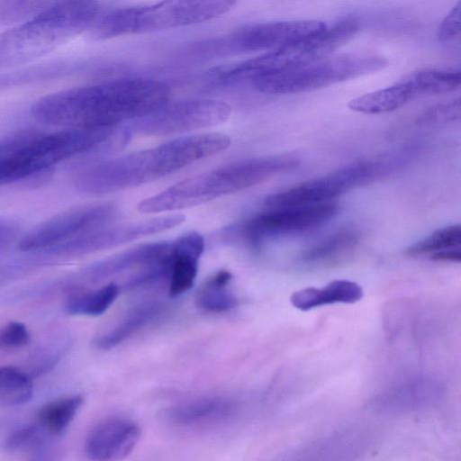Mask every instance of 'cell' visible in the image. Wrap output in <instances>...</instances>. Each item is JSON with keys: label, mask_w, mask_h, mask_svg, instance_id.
Returning a JSON list of instances; mask_svg holds the SVG:
<instances>
[{"label": "cell", "mask_w": 461, "mask_h": 461, "mask_svg": "<svg viewBox=\"0 0 461 461\" xmlns=\"http://www.w3.org/2000/svg\"><path fill=\"white\" fill-rule=\"evenodd\" d=\"M170 93L161 80L119 78L48 95L31 112L38 121L63 129L114 127L159 107Z\"/></svg>", "instance_id": "cell-1"}, {"label": "cell", "mask_w": 461, "mask_h": 461, "mask_svg": "<svg viewBox=\"0 0 461 461\" xmlns=\"http://www.w3.org/2000/svg\"><path fill=\"white\" fill-rule=\"evenodd\" d=\"M185 221L183 214H167L126 224L103 226L49 250L59 257H77L111 249L171 229Z\"/></svg>", "instance_id": "cell-13"}, {"label": "cell", "mask_w": 461, "mask_h": 461, "mask_svg": "<svg viewBox=\"0 0 461 461\" xmlns=\"http://www.w3.org/2000/svg\"><path fill=\"white\" fill-rule=\"evenodd\" d=\"M237 402L223 397H205L176 405L168 411V417L182 425H194L221 420L238 411Z\"/></svg>", "instance_id": "cell-20"}, {"label": "cell", "mask_w": 461, "mask_h": 461, "mask_svg": "<svg viewBox=\"0 0 461 461\" xmlns=\"http://www.w3.org/2000/svg\"><path fill=\"white\" fill-rule=\"evenodd\" d=\"M32 133L33 131H23L0 138V161Z\"/></svg>", "instance_id": "cell-36"}, {"label": "cell", "mask_w": 461, "mask_h": 461, "mask_svg": "<svg viewBox=\"0 0 461 461\" xmlns=\"http://www.w3.org/2000/svg\"><path fill=\"white\" fill-rule=\"evenodd\" d=\"M16 227L8 222H0V251L5 249L14 240Z\"/></svg>", "instance_id": "cell-38"}, {"label": "cell", "mask_w": 461, "mask_h": 461, "mask_svg": "<svg viewBox=\"0 0 461 461\" xmlns=\"http://www.w3.org/2000/svg\"><path fill=\"white\" fill-rule=\"evenodd\" d=\"M230 105L221 100L199 98L166 102L159 107L122 124L132 135L165 136L217 126L227 122Z\"/></svg>", "instance_id": "cell-9"}, {"label": "cell", "mask_w": 461, "mask_h": 461, "mask_svg": "<svg viewBox=\"0 0 461 461\" xmlns=\"http://www.w3.org/2000/svg\"><path fill=\"white\" fill-rule=\"evenodd\" d=\"M460 116L459 100L441 104L425 111L418 119V123L432 124L455 121Z\"/></svg>", "instance_id": "cell-32"}, {"label": "cell", "mask_w": 461, "mask_h": 461, "mask_svg": "<svg viewBox=\"0 0 461 461\" xmlns=\"http://www.w3.org/2000/svg\"><path fill=\"white\" fill-rule=\"evenodd\" d=\"M363 297L362 287L349 280H334L321 288L307 287L294 292L290 298L294 307L309 311L332 303H354Z\"/></svg>", "instance_id": "cell-19"}, {"label": "cell", "mask_w": 461, "mask_h": 461, "mask_svg": "<svg viewBox=\"0 0 461 461\" xmlns=\"http://www.w3.org/2000/svg\"><path fill=\"white\" fill-rule=\"evenodd\" d=\"M387 59L375 54L330 55L294 68L259 75L250 80L264 94L287 95L312 91L378 71Z\"/></svg>", "instance_id": "cell-7"}, {"label": "cell", "mask_w": 461, "mask_h": 461, "mask_svg": "<svg viewBox=\"0 0 461 461\" xmlns=\"http://www.w3.org/2000/svg\"><path fill=\"white\" fill-rule=\"evenodd\" d=\"M461 226L451 224L438 229L429 236L414 243L406 249L411 256L433 255L447 249L460 248Z\"/></svg>", "instance_id": "cell-30"}, {"label": "cell", "mask_w": 461, "mask_h": 461, "mask_svg": "<svg viewBox=\"0 0 461 461\" xmlns=\"http://www.w3.org/2000/svg\"><path fill=\"white\" fill-rule=\"evenodd\" d=\"M140 430L132 420L114 418L97 425L87 436L85 452L92 461H119L139 441Z\"/></svg>", "instance_id": "cell-15"}, {"label": "cell", "mask_w": 461, "mask_h": 461, "mask_svg": "<svg viewBox=\"0 0 461 461\" xmlns=\"http://www.w3.org/2000/svg\"><path fill=\"white\" fill-rule=\"evenodd\" d=\"M171 251V243L153 242L142 244L101 261L84 271L86 278L100 281L137 267H149L166 259Z\"/></svg>", "instance_id": "cell-17"}, {"label": "cell", "mask_w": 461, "mask_h": 461, "mask_svg": "<svg viewBox=\"0 0 461 461\" xmlns=\"http://www.w3.org/2000/svg\"><path fill=\"white\" fill-rule=\"evenodd\" d=\"M414 97L447 94L460 86V71L456 69L423 68L403 78Z\"/></svg>", "instance_id": "cell-24"}, {"label": "cell", "mask_w": 461, "mask_h": 461, "mask_svg": "<svg viewBox=\"0 0 461 461\" xmlns=\"http://www.w3.org/2000/svg\"><path fill=\"white\" fill-rule=\"evenodd\" d=\"M102 12L95 1L53 2L32 19L0 33V71L30 64L90 30Z\"/></svg>", "instance_id": "cell-4"}, {"label": "cell", "mask_w": 461, "mask_h": 461, "mask_svg": "<svg viewBox=\"0 0 461 461\" xmlns=\"http://www.w3.org/2000/svg\"><path fill=\"white\" fill-rule=\"evenodd\" d=\"M131 139L122 125L67 128L52 133L33 132L0 161V186L44 173L68 158L118 149Z\"/></svg>", "instance_id": "cell-5"}, {"label": "cell", "mask_w": 461, "mask_h": 461, "mask_svg": "<svg viewBox=\"0 0 461 461\" xmlns=\"http://www.w3.org/2000/svg\"><path fill=\"white\" fill-rule=\"evenodd\" d=\"M204 249V240L189 232L171 243L168 294L176 297L189 290L198 272V261Z\"/></svg>", "instance_id": "cell-18"}, {"label": "cell", "mask_w": 461, "mask_h": 461, "mask_svg": "<svg viewBox=\"0 0 461 461\" xmlns=\"http://www.w3.org/2000/svg\"><path fill=\"white\" fill-rule=\"evenodd\" d=\"M298 157L279 154L248 158L195 175L142 200L138 211L164 212L200 205L219 197L257 185L296 167Z\"/></svg>", "instance_id": "cell-3"}, {"label": "cell", "mask_w": 461, "mask_h": 461, "mask_svg": "<svg viewBox=\"0 0 461 461\" xmlns=\"http://www.w3.org/2000/svg\"><path fill=\"white\" fill-rule=\"evenodd\" d=\"M119 292V285L111 282L96 290L77 294L66 303V312L73 315H101L115 301Z\"/></svg>", "instance_id": "cell-28"}, {"label": "cell", "mask_w": 461, "mask_h": 461, "mask_svg": "<svg viewBox=\"0 0 461 461\" xmlns=\"http://www.w3.org/2000/svg\"><path fill=\"white\" fill-rule=\"evenodd\" d=\"M461 3L458 2L441 21L437 36L438 41L446 42L454 40L460 32Z\"/></svg>", "instance_id": "cell-35"}, {"label": "cell", "mask_w": 461, "mask_h": 461, "mask_svg": "<svg viewBox=\"0 0 461 461\" xmlns=\"http://www.w3.org/2000/svg\"><path fill=\"white\" fill-rule=\"evenodd\" d=\"M413 99L410 86L402 78L392 86L352 99L348 106L356 113L379 114L399 109Z\"/></svg>", "instance_id": "cell-22"}, {"label": "cell", "mask_w": 461, "mask_h": 461, "mask_svg": "<svg viewBox=\"0 0 461 461\" xmlns=\"http://www.w3.org/2000/svg\"><path fill=\"white\" fill-rule=\"evenodd\" d=\"M327 23L316 20H287L253 23L205 44L217 54L269 51L321 32Z\"/></svg>", "instance_id": "cell-10"}, {"label": "cell", "mask_w": 461, "mask_h": 461, "mask_svg": "<svg viewBox=\"0 0 461 461\" xmlns=\"http://www.w3.org/2000/svg\"><path fill=\"white\" fill-rule=\"evenodd\" d=\"M402 158L396 154L358 160L325 176L272 194L265 203L274 209L329 203L338 195L389 174L404 163Z\"/></svg>", "instance_id": "cell-8"}, {"label": "cell", "mask_w": 461, "mask_h": 461, "mask_svg": "<svg viewBox=\"0 0 461 461\" xmlns=\"http://www.w3.org/2000/svg\"><path fill=\"white\" fill-rule=\"evenodd\" d=\"M230 136L207 132L173 139L159 145L79 167L76 188L104 194L147 184L227 149Z\"/></svg>", "instance_id": "cell-2"}, {"label": "cell", "mask_w": 461, "mask_h": 461, "mask_svg": "<svg viewBox=\"0 0 461 461\" xmlns=\"http://www.w3.org/2000/svg\"><path fill=\"white\" fill-rule=\"evenodd\" d=\"M29 340V331L22 322L11 321L0 330V349L18 348Z\"/></svg>", "instance_id": "cell-33"}, {"label": "cell", "mask_w": 461, "mask_h": 461, "mask_svg": "<svg viewBox=\"0 0 461 461\" xmlns=\"http://www.w3.org/2000/svg\"><path fill=\"white\" fill-rule=\"evenodd\" d=\"M430 259L437 262H455L459 263L461 260L460 248L447 249L438 252L430 256Z\"/></svg>", "instance_id": "cell-37"}, {"label": "cell", "mask_w": 461, "mask_h": 461, "mask_svg": "<svg viewBox=\"0 0 461 461\" xmlns=\"http://www.w3.org/2000/svg\"><path fill=\"white\" fill-rule=\"evenodd\" d=\"M74 67L72 61L58 59L1 70L0 91L60 78L70 74Z\"/></svg>", "instance_id": "cell-21"}, {"label": "cell", "mask_w": 461, "mask_h": 461, "mask_svg": "<svg viewBox=\"0 0 461 461\" xmlns=\"http://www.w3.org/2000/svg\"><path fill=\"white\" fill-rule=\"evenodd\" d=\"M53 2L50 1H0V26L19 24L36 16Z\"/></svg>", "instance_id": "cell-31"}, {"label": "cell", "mask_w": 461, "mask_h": 461, "mask_svg": "<svg viewBox=\"0 0 461 461\" xmlns=\"http://www.w3.org/2000/svg\"><path fill=\"white\" fill-rule=\"evenodd\" d=\"M117 215L112 203L89 205L59 213L26 233L19 241L23 252L50 249L79 235L108 225Z\"/></svg>", "instance_id": "cell-12"}, {"label": "cell", "mask_w": 461, "mask_h": 461, "mask_svg": "<svg viewBox=\"0 0 461 461\" xmlns=\"http://www.w3.org/2000/svg\"><path fill=\"white\" fill-rule=\"evenodd\" d=\"M32 393L33 385L26 373L13 366H0V406L23 404Z\"/></svg>", "instance_id": "cell-29"}, {"label": "cell", "mask_w": 461, "mask_h": 461, "mask_svg": "<svg viewBox=\"0 0 461 461\" xmlns=\"http://www.w3.org/2000/svg\"><path fill=\"white\" fill-rule=\"evenodd\" d=\"M438 384L418 380L387 389L369 401L368 406L377 412H410L433 408L442 401Z\"/></svg>", "instance_id": "cell-16"}, {"label": "cell", "mask_w": 461, "mask_h": 461, "mask_svg": "<svg viewBox=\"0 0 461 461\" xmlns=\"http://www.w3.org/2000/svg\"><path fill=\"white\" fill-rule=\"evenodd\" d=\"M45 432L37 425H30L14 433L6 442L11 449H23L37 446L42 442Z\"/></svg>", "instance_id": "cell-34"}, {"label": "cell", "mask_w": 461, "mask_h": 461, "mask_svg": "<svg viewBox=\"0 0 461 461\" xmlns=\"http://www.w3.org/2000/svg\"><path fill=\"white\" fill-rule=\"evenodd\" d=\"M358 235L350 229L341 230L306 249L302 261L307 264L330 263L350 252L357 244Z\"/></svg>", "instance_id": "cell-27"}, {"label": "cell", "mask_w": 461, "mask_h": 461, "mask_svg": "<svg viewBox=\"0 0 461 461\" xmlns=\"http://www.w3.org/2000/svg\"><path fill=\"white\" fill-rule=\"evenodd\" d=\"M163 310L158 303H148L135 307L113 328L98 336L95 346L103 350L115 348L140 330L156 320Z\"/></svg>", "instance_id": "cell-23"}, {"label": "cell", "mask_w": 461, "mask_h": 461, "mask_svg": "<svg viewBox=\"0 0 461 461\" xmlns=\"http://www.w3.org/2000/svg\"><path fill=\"white\" fill-rule=\"evenodd\" d=\"M234 1H163L103 11L92 27L97 39L142 34L204 23L228 13Z\"/></svg>", "instance_id": "cell-6"}, {"label": "cell", "mask_w": 461, "mask_h": 461, "mask_svg": "<svg viewBox=\"0 0 461 461\" xmlns=\"http://www.w3.org/2000/svg\"><path fill=\"white\" fill-rule=\"evenodd\" d=\"M232 278L227 270H219L197 291L195 304L207 312H222L238 304V299L229 290Z\"/></svg>", "instance_id": "cell-25"}, {"label": "cell", "mask_w": 461, "mask_h": 461, "mask_svg": "<svg viewBox=\"0 0 461 461\" xmlns=\"http://www.w3.org/2000/svg\"><path fill=\"white\" fill-rule=\"evenodd\" d=\"M83 403L80 395L59 398L44 404L37 413V425L51 436L62 434Z\"/></svg>", "instance_id": "cell-26"}, {"label": "cell", "mask_w": 461, "mask_h": 461, "mask_svg": "<svg viewBox=\"0 0 461 461\" xmlns=\"http://www.w3.org/2000/svg\"><path fill=\"white\" fill-rule=\"evenodd\" d=\"M370 440L363 429L347 428L294 449L285 461H357L368 449Z\"/></svg>", "instance_id": "cell-14"}, {"label": "cell", "mask_w": 461, "mask_h": 461, "mask_svg": "<svg viewBox=\"0 0 461 461\" xmlns=\"http://www.w3.org/2000/svg\"><path fill=\"white\" fill-rule=\"evenodd\" d=\"M338 211L333 203L305 206L274 208L251 217L239 227L229 230L256 245L268 238L314 230L330 221Z\"/></svg>", "instance_id": "cell-11"}]
</instances>
